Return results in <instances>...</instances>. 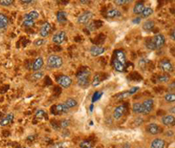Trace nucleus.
<instances>
[{"label":"nucleus","instance_id":"nucleus-3","mask_svg":"<svg viewBox=\"0 0 175 148\" xmlns=\"http://www.w3.org/2000/svg\"><path fill=\"white\" fill-rule=\"evenodd\" d=\"M158 67L165 73H172L174 70L173 64L168 59H162V60H160V62L158 63Z\"/></svg>","mask_w":175,"mask_h":148},{"label":"nucleus","instance_id":"nucleus-10","mask_svg":"<svg viewBox=\"0 0 175 148\" xmlns=\"http://www.w3.org/2000/svg\"><path fill=\"white\" fill-rule=\"evenodd\" d=\"M126 111V106L124 104L119 105V106L116 107V109L114 110V111H113V118H114L115 120H119V119H121V118L123 117V116L125 114Z\"/></svg>","mask_w":175,"mask_h":148},{"label":"nucleus","instance_id":"nucleus-31","mask_svg":"<svg viewBox=\"0 0 175 148\" xmlns=\"http://www.w3.org/2000/svg\"><path fill=\"white\" fill-rule=\"evenodd\" d=\"M169 80L170 77L169 75H167V74H160V75H158V82H160V83L168 82Z\"/></svg>","mask_w":175,"mask_h":148},{"label":"nucleus","instance_id":"nucleus-51","mask_svg":"<svg viewBox=\"0 0 175 148\" xmlns=\"http://www.w3.org/2000/svg\"><path fill=\"white\" fill-rule=\"evenodd\" d=\"M171 37L173 39V40H175V37H174V29L173 30V32H171Z\"/></svg>","mask_w":175,"mask_h":148},{"label":"nucleus","instance_id":"nucleus-7","mask_svg":"<svg viewBox=\"0 0 175 148\" xmlns=\"http://www.w3.org/2000/svg\"><path fill=\"white\" fill-rule=\"evenodd\" d=\"M56 82H57V83L59 85L65 88V89L69 88L72 84V79L68 75H66V74H61L60 76H58L57 79H56Z\"/></svg>","mask_w":175,"mask_h":148},{"label":"nucleus","instance_id":"nucleus-22","mask_svg":"<svg viewBox=\"0 0 175 148\" xmlns=\"http://www.w3.org/2000/svg\"><path fill=\"white\" fill-rule=\"evenodd\" d=\"M154 26H155L154 21L149 19V20H146V21L144 22V24H143V29H144L145 31H151V30H152V29L154 28Z\"/></svg>","mask_w":175,"mask_h":148},{"label":"nucleus","instance_id":"nucleus-2","mask_svg":"<svg viewBox=\"0 0 175 148\" xmlns=\"http://www.w3.org/2000/svg\"><path fill=\"white\" fill-rule=\"evenodd\" d=\"M47 65L50 68H60L63 65V59L60 55H51L47 60Z\"/></svg>","mask_w":175,"mask_h":148},{"label":"nucleus","instance_id":"nucleus-42","mask_svg":"<svg viewBox=\"0 0 175 148\" xmlns=\"http://www.w3.org/2000/svg\"><path fill=\"white\" fill-rule=\"evenodd\" d=\"M130 3H131V1H130V0H116L115 1V4L116 6H124V5H126V4H130Z\"/></svg>","mask_w":175,"mask_h":148},{"label":"nucleus","instance_id":"nucleus-1","mask_svg":"<svg viewBox=\"0 0 175 148\" xmlns=\"http://www.w3.org/2000/svg\"><path fill=\"white\" fill-rule=\"evenodd\" d=\"M90 71L89 69H84L82 70L79 74L76 75V79H77V83L79 86L82 88H86L89 85L90 82Z\"/></svg>","mask_w":175,"mask_h":148},{"label":"nucleus","instance_id":"nucleus-4","mask_svg":"<svg viewBox=\"0 0 175 148\" xmlns=\"http://www.w3.org/2000/svg\"><path fill=\"white\" fill-rule=\"evenodd\" d=\"M151 40L153 46H154L155 50L160 49L165 43V38L163 34H160V33H158L156 35H154Z\"/></svg>","mask_w":175,"mask_h":148},{"label":"nucleus","instance_id":"nucleus-6","mask_svg":"<svg viewBox=\"0 0 175 148\" xmlns=\"http://www.w3.org/2000/svg\"><path fill=\"white\" fill-rule=\"evenodd\" d=\"M153 108H154L153 99H145V100H144V102H142V109H143V113L142 114H144V115L150 114L151 111H153Z\"/></svg>","mask_w":175,"mask_h":148},{"label":"nucleus","instance_id":"nucleus-47","mask_svg":"<svg viewBox=\"0 0 175 148\" xmlns=\"http://www.w3.org/2000/svg\"><path fill=\"white\" fill-rule=\"evenodd\" d=\"M132 22L134 24H139L141 22V18L140 17H137V18H135V19H133Z\"/></svg>","mask_w":175,"mask_h":148},{"label":"nucleus","instance_id":"nucleus-36","mask_svg":"<svg viewBox=\"0 0 175 148\" xmlns=\"http://www.w3.org/2000/svg\"><path fill=\"white\" fill-rule=\"evenodd\" d=\"M0 22L3 23L4 25H6V26L9 24V19L7 18V16L3 14V13H0Z\"/></svg>","mask_w":175,"mask_h":148},{"label":"nucleus","instance_id":"nucleus-30","mask_svg":"<svg viewBox=\"0 0 175 148\" xmlns=\"http://www.w3.org/2000/svg\"><path fill=\"white\" fill-rule=\"evenodd\" d=\"M165 100L167 102V103H174L175 101V95L174 93H167L165 95L164 97Z\"/></svg>","mask_w":175,"mask_h":148},{"label":"nucleus","instance_id":"nucleus-18","mask_svg":"<svg viewBox=\"0 0 175 148\" xmlns=\"http://www.w3.org/2000/svg\"><path fill=\"white\" fill-rule=\"evenodd\" d=\"M13 119H14V115H13V113H9V114H7L6 117H2V118L0 119V126H2V127L7 126L8 124H10L11 123H12Z\"/></svg>","mask_w":175,"mask_h":148},{"label":"nucleus","instance_id":"nucleus-55","mask_svg":"<svg viewBox=\"0 0 175 148\" xmlns=\"http://www.w3.org/2000/svg\"><path fill=\"white\" fill-rule=\"evenodd\" d=\"M138 148H143V147H138Z\"/></svg>","mask_w":175,"mask_h":148},{"label":"nucleus","instance_id":"nucleus-26","mask_svg":"<svg viewBox=\"0 0 175 148\" xmlns=\"http://www.w3.org/2000/svg\"><path fill=\"white\" fill-rule=\"evenodd\" d=\"M132 111L135 114H142L143 113V109H142V103H134L132 105Z\"/></svg>","mask_w":175,"mask_h":148},{"label":"nucleus","instance_id":"nucleus-16","mask_svg":"<svg viewBox=\"0 0 175 148\" xmlns=\"http://www.w3.org/2000/svg\"><path fill=\"white\" fill-rule=\"evenodd\" d=\"M90 55L94 57H97V56L101 55H103V53L105 52V48L103 47H100V46H97V45H94L90 47Z\"/></svg>","mask_w":175,"mask_h":148},{"label":"nucleus","instance_id":"nucleus-14","mask_svg":"<svg viewBox=\"0 0 175 148\" xmlns=\"http://www.w3.org/2000/svg\"><path fill=\"white\" fill-rule=\"evenodd\" d=\"M161 123L165 126H173L175 123V117L173 115H165L161 118Z\"/></svg>","mask_w":175,"mask_h":148},{"label":"nucleus","instance_id":"nucleus-35","mask_svg":"<svg viewBox=\"0 0 175 148\" xmlns=\"http://www.w3.org/2000/svg\"><path fill=\"white\" fill-rule=\"evenodd\" d=\"M69 124H70V121L68 119H62V120H60V122L59 123V125H60V128H63V129L68 127Z\"/></svg>","mask_w":175,"mask_h":148},{"label":"nucleus","instance_id":"nucleus-12","mask_svg":"<svg viewBox=\"0 0 175 148\" xmlns=\"http://www.w3.org/2000/svg\"><path fill=\"white\" fill-rule=\"evenodd\" d=\"M52 30V25L49 22H46L45 24H43L40 29V35L42 38L48 37L50 32Z\"/></svg>","mask_w":175,"mask_h":148},{"label":"nucleus","instance_id":"nucleus-13","mask_svg":"<svg viewBox=\"0 0 175 148\" xmlns=\"http://www.w3.org/2000/svg\"><path fill=\"white\" fill-rule=\"evenodd\" d=\"M166 143L165 141V139H161V138H156L153 139L151 140V144H150V147L151 148H165V147Z\"/></svg>","mask_w":175,"mask_h":148},{"label":"nucleus","instance_id":"nucleus-19","mask_svg":"<svg viewBox=\"0 0 175 148\" xmlns=\"http://www.w3.org/2000/svg\"><path fill=\"white\" fill-rule=\"evenodd\" d=\"M145 6L144 2H138L134 7H133V13L135 15H140L141 13H143V11L145 10Z\"/></svg>","mask_w":175,"mask_h":148},{"label":"nucleus","instance_id":"nucleus-39","mask_svg":"<svg viewBox=\"0 0 175 148\" xmlns=\"http://www.w3.org/2000/svg\"><path fill=\"white\" fill-rule=\"evenodd\" d=\"M102 95H103V93L98 92V91H97V92L94 93V95H93V97H92V103H95L96 101L99 100V99L101 98Z\"/></svg>","mask_w":175,"mask_h":148},{"label":"nucleus","instance_id":"nucleus-46","mask_svg":"<svg viewBox=\"0 0 175 148\" xmlns=\"http://www.w3.org/2000/svg\"><path fill=\"white\" fill-rule=\"evenodd\" d=\"M168 89H169V90H170L169 93H173V90H174V89H175L174 82H173L172 83H170L169 87H168ZM173 93H174V92H173Z\"/></svg>","mask_w":175,"mask_h":148},{"label":"nucleus","instance_id":"nucleus-5","mask_svg":"<svg viewBox=\"0 0 175 148\" xmlns=\"http://www.w3.org/2000/svg\"><path fill=\"white\" fill-rule=\"evenodd\" d=\"M93 17H94L93 13H91L89 11L84 12L77 18V23L79 25H87L89 23V21L92 19Z\"/></svg>","mask_w":175,"mask_h":148},{"label":"nucleus","instance_id":"nucleus-38","mask_svg":"<svg viewBox=\"0 0 175 148\" xmlns=\"http://www.w3.org/2000/svg\"><path fill=\"white\" fill-rule=\"evenodd\" d=\"M46 116V112L43 111V110H38L35 113V117L39 119H41L43 117Z\"/></svg>","mask_w":175,"mask_h":148},{"label":"nucleus","instance_id":"nucleus-15","mask_svg":"<svg viewBox=\"0 0 175 148\" xmlns=\"http://www.w3.org/2000/svg\"><path fill=\"white\" fill-rule=\"evenodd\" d=\"M43 65H44V60H43L42 57L39 56V57H37L36 59L33 61V62H32V69L34 72L40 71V68L43 67Z\"/></svg>","mask_w":175,"mask_h":148},{"label":"nucleus","instance_id":"nucleus-41","mask_svg":"<svg viewBox=\"0 0 175 148\" xmlns=\"http://www.w3.org/2000/svg\"><path fill=\"white\" fill-rule=\"evenodd\" d=\"M45 43H46V40L44 39H37L33 42L34 46H36V47H40V46H42Z\"/></svg>","mask_w":175,"mask_h":148},{"label":"nucleus","instance_id":"nucleus-20","mask_svg":"<svg viewBox=\"0 0 175 148\" xmlns=\"http://www.w3.org/2000/svg\"><path fill=\"white\" fill-rule=\"evenodd\" d=\"M56 18H57V21L60 24H64L67 21V14L63 11H60V12H58L57 15H56Z\"/></svg>","mask_w":175,"mask_h":148},{"label":"nucleus","instance_id":"nucleus-53","mask_svg":"<svg viewBox=\"0 0 175 148\" xmlns=\"http://www.w3.org/2000/svg\"><path fill=\"white\" fill-rule=\"evenodd\" d=\"M81 3H82V4H88L89 1H81Z\"/></svg>","mask_w":175,"mask_h":148},{"label":"nucleus","instance_id":"nucleus-11","mask_svg":"<svg viewBox=\"0 0 175 148\" xmlns=\"http://www.w3.org/2000/svg\"><path fill=\"white\" fill-rule=\"evenodd\" d=\"M54 109L55 111H52V113L54 114H67L70 111V109L65 104H59L55 105Z\"/></svg>","mask_w":175,"mask_h":148},{"label":"nucleus","instance_id":"nucleus-43","mask_svg":"<svg viewBox=\"0 0 175 148\" xmlns=\"http://www.w3.org/2000/svg\"><path fill=\"white\" fill-rule=\"evenodd\" d=\"M145 46H146V47H147V49L151 50V51H154L155 48H154V46H153V44L151 42V40H148L146 42H145Z\"/></svg>","mask_w":175,"mask_h":148},{"label":"nucleus","instance_id":"nucleus-49","mask_svg":"<svg viewBox=\"0 0 175 148\" xmlns=\"http://www.w3.org/2000/svg\"><path fill=\"white\" fill-rule=\"evenodd\" d=\"M175 107L174 106H173V107H171L169 109V113H170V115H173L174 116V112H175Z\"/></svg>","mask_w":175,"mask_h":148},{"label":"nucleus","instance_id":"nucleus-44","mask_svg":"<svg viewBox=\"0 0 175 148\" xmlns=\"http://www.w3.org/2000/svg\"><path fill=\"white\" fill-rule=\"evenodd\" d=\"M87 29H89V31H95L97 28H96V24L94 22H91L89 24H88L87 25Z\"/></svg>","mask_w":175,"mask_h":148},{"label":"nucleus","instance_id":"nucleus-27","mask_svg":"<svg viewBox=\"0 0 175 148\" xmlns=\"http://www.w3.org/2000/svg\"><path fill=\"white\" fill-rule=\"evenodd\" d=\"M153 13V9L151 8V7H145V10L143 11V13H141V19H146L148 17H150L151 14Z\"/></svg>","mask_w":175,"mask_h":148},{"label":"nucleus","instance_id":"nucleus-45","mask_svg":"<svg viewBox=\"0 0 175 148\" xmlns=\"http://www.w3.org/2000/svg\"><path fill=\"white\" fill-rule=\"evenodd\" d=\"M139 87H132V88L129 90V93H130V95H133L134 93L139 91Z\"/></svg>","mask_w":175,"mask_h":148},{"label":"nucleus","instance_id":"nucleus-8","mask_svg":"<svg viewBox=\"0 0 175 148\" xmlns=\"http://www.w3.org/2000/svg\"><path fill=\"white\" fill-rule=\"evenodd\" d=\"M67 40V32L65 31H58L52 37V41L57 45H60L65 42Z\"/></svg>","mask_w":175,"mask_h":148},{"label":"nucleus","instance_id":"nucleus-17","mask_svg":"<svg viewBox=\"0 0 175 148\" xmlns=\"http://www.w3.org/2000/svg\"><path fill=\"white\" fill-rule=\"evenodd\" d=\"M115 55H116V60L120 62L121 64H123L124 66L126 65V55L125 53L123 51V50H117L115 52Z\"/></svg>","mask_w":175,"mask_h":148},{"label":"nucleus","instance_id":"nucleus-34","mask_svg":"<svg viewBox=\"0 0 175 148\" xmlns=\"http://www.w3.org/2000/svg\"><path fill=\"white\" fill-rule=\"evenodd\" d=\"M35 24V21L34 20H31V19H25L24 22H23V26L25 28H31Z\"/></svg>","mask_w":175,"mask_h":148},{"label":"nucleus","instance_id":"nucleus-21","mask_svg":"<svg viewBox=\"0 0 175 148\" xmlns=\"http://www.w3.org/2000/svg\"><path fill=\"white\" fill-rule=\"evenodd\" d=\"M122 15L120 11H118L117 9H110L109 10L107 13H106V16L109 18V19H115V18H118Z\"/></svg>","mask_w":175,"mask_h":148},{"label":"nucleus","instance_id":"nucleus-29","mask_svg":"<svg viewBox=\"0 0 175 148\" xmlns=\"http://www.w3.org/2000/svg\"><path fill=\"white\" fill-rule=\"evenodd\" d=\"M43 76H44V73H43V72H41V71H37V72H34L33 74H32L31 79L32 81H39L40 79H41Z\"/></svg>","mask_w":175,"mask_h":148},{"label":"nucleus","instance_id":"nucleus-48","mask_svg":"<svg viewBox=\"0 0 175 148\" xmlns=\"http://www.w3.org/2000/svg\"><path fill=\"white\" fill-rule=\"evenodd\" d=\"M122 148H132L131 145L130 143H124V145H122Z\"/></svg>","mask_w":175,"mask_h":148},{"label":"nucleus","instance_id":"nucleus-37","mask_svg":"<svg viewBox=\"0 0 175 148\" xmlns=\"http://www.w3.org/2000/svg\"><path fill=\"white\" fill-rule=\"evenodd\" d=\"M13 3H14L13 0H1V1H0V5H1L2 6L5 7L11 6Z\"/></svg>","mask_w":175,"mask_h":148},{"label":"nucleus","instance_id":"nucleus-23","mask_svg":"<svg viewBox=\"0 0 175 148\" xmlns=\"http://www.w3.org/2000/svg\"><path fill=\"white\" fill-rule=\"evenodd\" d=\"M64 104H65L69 109H71V108H75V107L78 105V102H77L76 99L72 98V97H68V98L66 99V101H65Z\"/></svg>","mask_w":175,"mask_h":148},{"label":"nucleus","instance_id":"nucleus-50","mask_svg":"<svg viewBox=\"0 0 175 148\" xmlns=\"http://www.w3.org/2000/svg\"><path fill=\"white\" fill-rule=\"evenodd\" d=\"M34 1H26V0H25V1H21V3L22 4H25V5H26V4H32V3H33Z\"/></svg>","mask_w":175,"mask_h":148},{"label":"nucleus","instance_id":"nucleus-54","mask_svg":"<svg viewBox=\"0 0 175 148\" xmlns=\"http://www.w3.org/2000/svg\"><path fill=\"white\" fill-rule=\"evenodd\" d=\"M93 107H94V105H93V104L90 105V111H93Z\"/></svg>","mask_w":175,"mask_h":148},{"label":"nucleus","instance_id":"nucleus-52","mask_svg":"<svg viewBox=\"0 0 175 148\" xmlns=\"http://www.w3.org/2000/svg\"><path fill=\"white\" fill-rule=\"evenodd\" d=\"M6 27H7V26H6V25H4L3 23L0 22V30H1V29H4V28H6Z\"/></svg>","mask_w":175,"mask_h":148},{"label":"nucleus","instance_id":"nucleus-25","mask_svg":"<svg viewBox=\"0 0 175 148\" xmlns=\"http://www.w3.org/2000/svg\"><path fill=\"white\" fill-rule=\"evenodd\" d=\"M40 17V13L37 11H31L30 13H26L25 15V19H31V20H35Z\"/></svg>","mask_w":175,"mask_h":148},{"label":"nucleus","instance_id":"nucleus-28","mask_svg":"<svg viewBox=\"0 0 175 148\" xmlns=\"http://www.w3.org/2000/svg\"><path fill=\"white\" fill-rule=\"evenodd\" d=\"M102 82V78H101V75L99 74H97L94 78H93V82H92V85L94 87H97L99 86Z\"/></svg>","mask_w":175,"mask_h":148},{"label":"nucleus","instance_id":"nucleus-9","mask_svg":"<svg viewBox=\"0 0 175 148\" xmlns=\"http://www.w3.org/2000/svg\"><path fill=\"white\" fill-rule=\"evenodd\" d=\"M145 131H146V132H147V133H149L150 135L155 136L160 133V131H161V128H160V126H159L158 124H157V123H150L146 125V127H145Z\"/></svg>","mask_w":175,"mask_h":148},{"label":"nucleus","instance_id":"nucleus-40","mask_svg":"<svg viewBox=\"0 0 175 148\" xmlns=\"http://www.w3.org/2000/svg\"><path fill=\"white\" fill-rule=\"evenodd\" d=\"M67 144L64 142H60V143H56L54 144L53 146H51L50 148H66Z\"/></svg>","mask_w":175,"mask_h":148},{"label":"nucleus","instance_id":"nucleus-32","mask_svg":"<svg viewBox=\"0 0 175 148\" xmlns=\"http://www.w3.org/2000/svg\"><path fill=\"white\" fill-rule=\"evenodd\" d=\"M130 96H131V95H130L129 91H124V92L116 95V98L117 99V100H124V99L128 98Z\"/></svg>","mask_w":175,"mask_h":148},{"label":"nucleus","instance_id":"nucleus-33","mask_svg":"<svg viewBox=\"0 0 175 148\" xmlns=\"http://www.w3.org/2000/svg\"><path fill=\"white\" fill-rule=\"evenodd\" d=\"M79 146L81 148H93V145L90 141L83 140L79 144Z\"/></svg>","mask_w":175,"mask_h":148},{"label":"nucleus","instance_id":"nucleus-24","mask_svg":"<svg viewBox=\"0 0 175 148\" xmlns=\"http://www.w3.org/2000/svg\"><path fill=\"white\" fill-rule=\"evenodd\" d=\"M112 65H113L114 69H115L116 71H117V72H124V69H125V66H124L123 64H121L120 62H118V61H116V59L113 60Z\"/></svg>","mask_w":175,"mask_h":148}]
</instances>
